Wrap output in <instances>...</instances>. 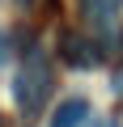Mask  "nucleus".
Wrapping results in <instances>:
<instances>
[{
  "mask_svg": "<svg viewBox=\"0 0 123 127\" xmlns=\"http://www.w3.org/2000/svg\"><path fill=\"white\" fill-rule=\"evenodd\" d=\"M85 119H89V102L85 97H68V102L55 106L51 127H85Z\"/></svg>",
  "mask_w": 123,
  "mask_h": 127,
  "instance_id": "nucleus-3",
  "label": "nucleus"
},
{
  "mask_svg": "<svg viewBox=\"0 0 123 127\" xmlns=\"http://www.w3.org/2000/svg\"><path fill=\"white\" fill-rule=\"evenodd\" d=\"M59 59L72 64V68H93V64H102V47H98L89 34L64 30V34H59Z\"/></svg>",
  "mask_w": 123,
  "mask_h": 127,
  "instance_id": "nucleus-2",
  "label": "nucleus"
},
{
  "mask_svg": "<svg viewBox=\"0 0 123 127\" xmlns=\"http://www.w3.org/2000/svg\"><path fill=\"white\" fill-rule=\"evenodd\" d=\"M0 127H4V119H0Z\"/></svg>",
  "mask_w": 123,
  "mask_h": 127,
  "instance_id": "nucleus-5",
  "label": "nucleus"
},
{
  "mask_svg": "<svg viewBox=\"0 0 123 127\" xmlns=\"http://www.w3.org/2000/svg\"><path fill=\"white\" fill-rule=\"evenodd\" d=\"M51 85L55 81H51V68H47L42 51H26L21 68L13 76V102H17V110L21 114H38L42 102H47V93H51Z\"/></svg>",
  "mask_w": 123,
  "mask_h": 127,
  "instance_id": "nucleus-1",
  "label": "nucleus"
},
{
  "mask_svg": "<svg viewBox=\"0 0 123 127\" xmlns=\"http://www.w3.org/2000/svg\"><path fill=\"white\" fill-rule=\"evenodd\" d=\"M115 89H119V93H123V68H119V72H115Z\"/></svg>",
  "mask_w": 123,
  "mask_h": 127,
  "instance_id": "nucleus-4",
  "label": "nucleus"
}]
</instances>
